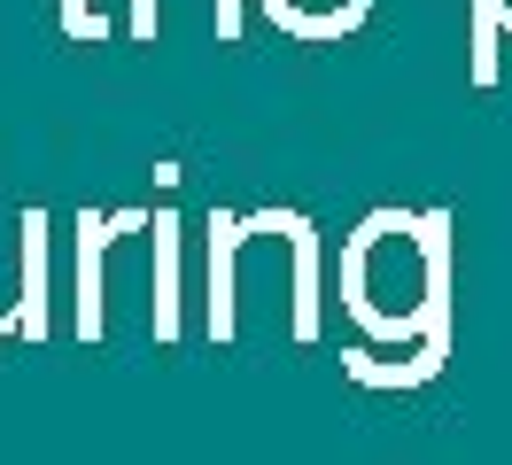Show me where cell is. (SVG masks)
Returning <instances> with one entry per match:
<instances>
[{
    "mask_svg": "<svg viewBox=\"0 0 512 465\" xmlns=\"http://www.w3.org/2000/svg\"><path fill=\"white\" fill-rule=\"evenodd\" d=\"M63 24H70V31H101V16L86 8V0H63Z\"/></svg>",
    "mask_w": 512,
    "mask_h": 465,
    "instance_id": "1",
    "label": "cell"
},
{
    "mask_svg": "<svg viewBox=\"0 0 512 465\" xmlns=\"http://www.w3.org/2000/svg\"><path fill=\"white\" fill-rule=\"evenodd\" d=\"M497 8H505V16H512V0H497Z\"/></svg>",
    "mask_w": 512,
    "mask_h": 465,
    "instance_id": "2",
    "label": "cell"
}]
</instances>
